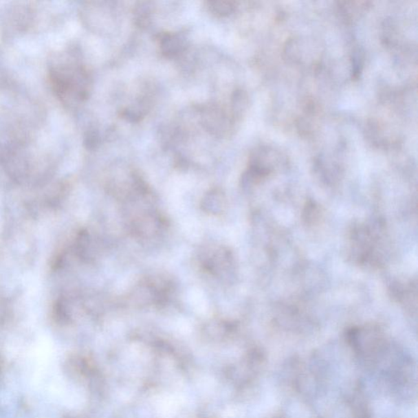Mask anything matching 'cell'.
<instances>
[{
    "label": "cell",
    "mask_w": 418,
    "mask_h": 418,
    "mask_svg": "<svg viewBox=\"0 0 418 418\" xmlns=\"http://www.w3.org/2000/svg\"><path fill=\"white\" fill-rule=\"evenodd\" d=\"M207 6L209 11L219 16L230 15L236 8V3L233 1H226V0L208 1L207 2Z\"/></svg>",
    "instance_id": "3"
},
{
    "label": "cell",
    "mask_w": 418,
    "mask_h": 418,
    "mask_svg": "<svg viewBox=\"0 0 418 418\" xmlns=\"http://www.w3.org/2000/svg\"><path fill=\"white\" fill-rule=\"evenodd\" d=\"M160 50L164 56L172 58L184 50V41L180 34L164 33L159 38Z\"/></svg>",
    "instance_id": "2"
},
{
    "label": "cell",
    "mask_w": 418,
    "mask_h": 418,
    "mask_svg": "<svg viewBox=\"0 0 418 418\" xmlns=\"http://www.w3.org/2000/svg\"><path fill=\"white\" fill-rule=\"evenodd\" d=\"M51 80L56 93L60 98H72L82 101L88 98L90 77L81 67H65L52 69Z\"/></svg>",
    "instance_id": "1"
},
{
    "label": "cell",
    "mask_w": 418,
    "mask_h": 418,
    "mask_svg": "<svg viewBox=\"0 0 418 418\" xmlns=\"http://www.w3.org/2000/svg\"><path fill=\"white\" fill-rule=\"evenodd\" d=\"M233 111L235 116H241L245 112L248 106V98L245 91L237 90L232 98Z\"/></svg>",
    "instance_id": "4"
}]
</instances>
